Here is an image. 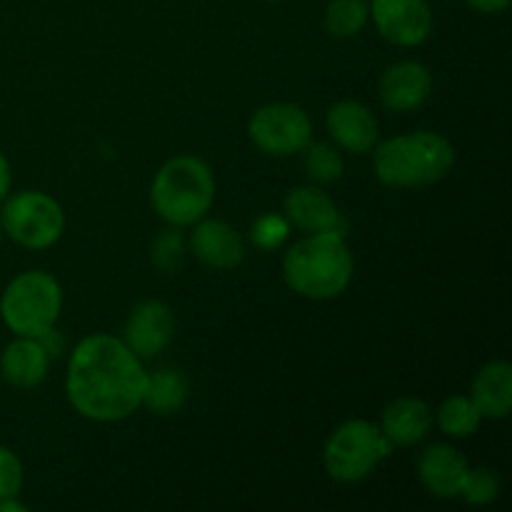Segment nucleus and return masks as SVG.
<instances>
[{
    "instance_id": "obj_1",
    "label": "nucleus",
    "mask_w": 512,
    "mask_h": 512,
    "mask_svg": "<svg viewBox=\"0 0 512 512\" xmlns=\"http://www.w3.org/2000/svg\"><path fill=\"white\" fill-rule=\"evenodd\" d=\"M148 373L143 360L113 335H90L68 360L65 393L83 418L118 423L143 405Z\"/></svg>"
},
{
    "instance_id": "obj_2",
    "label": "nucleus",
    "mask_w": 512,
    "mask_h": 512,
    "mask_svg": "<svg viewBox=\"0 0 512 512\" xmlns=\"http://www.w3.org/2000/svg\"><path fill=\"white\" fill-rule=\"evenodd\" d=\"M285 283L310 300L338 298L353 278V253L343 233H310L283 258Z\"/></svg>"
},
{
    "instance_id": "obj_3",
    "label": "nucleus",
    "mask_w": 512,
    "mask_h": 512,
    "mask_svg": "<svg viewBox=\"0 0 512 512\" xmlns=\"http://www.w3.org/2000/svg\"><path fill=\"white\" fill-rule=\"evenodd\" d=\"M375 175L388 188H425L453 170L455 148L430 130L398 135L375 148Z\"/></svg>"
},
{
    "instance_id": "obj_4",
    "label": "nucleus",
    "mask_w": 512,
    "mask_h": 512,
    "mask_svg": "<svg viewBox=\"0 0 512 512\" xmlns=\"http://www.w3.org/2000/svg\"><path fill=\"white\" fill-rule=\"evenodd\" d=\"M215 200V175L205 160L178 155L155 173L150 185L153 210L175 228L195 225L205 218Z\"/></svg>"
},
{
    "instance_id": "obj_5",
    "label": "nucleus",
    "mask_w": 512,
    "mask_h": 512,
    "mask_svg": "<svg viewBox=\"0 0 512 512\" xmlns=\"http://www.w3.org/2000/svg\"><path fill=\"white\" fill-rule=\"evenodd\" d=\"M60 308H63V290L58 280L43 270L15 275L5 285L0 298V318L10 333L20 338H40L55 328Z\"/></svg>"
},
{
    "instance_id": "obj_6",
    "label": "nucleus",
    "mask_w": 512,
    "mask_h": 512,
    "mask_svg": "<svg viewBox=\"0 0 512 512\" xmlns=\"http://www.w3.org/2000/svg\"><path fill=\"white\" fill-rule=\"evenodd\" d=\"M395 445L370 420H348L328 438L323 450L325 470L338 483H360L368 478Z\"/></svg>"
},
{
    "instance_id": "obj_7",
    "label": "nucleus",
    "mask_w": 512,
    "mask_h": 512,
    "mask_svg": "<svg viewBox=\"0 0 512 512\" xmlns=\"http://www.w3.org/2000/svg\"><path fill=\"white\" fill-rule=\"evenodd\" d=\"M3 235L28 250H45L63 235L65 215L58 200L40 190H23L3 200Z\"/></svg>"
},
{
    "instance_id": "obj_8",
    "label": "nucleus",
    "mask_w": 512,
    "mask_h": 512,
    "mask_svg": "<svg viewBox=\"0 0 512 512\" xmlns=\"http://www.w3.org/2000/svg\"><path fill=\"white\" fill-rule=\"evenodd\" d=\"M248 133L255 148L265 155L288 158L293 153H303L305 145L313 140V123L300 105L270 103L255 110Z\"/></svg>"
},
{
    "instance_id": "obj_9",
    "label": "nucleus",
    "mask_w": 512,
    "mask_h": 512,
    "mask_svg": "<svg viewBox=\"0 0 512 512\" xmlns=\"http://www.w3.org/2000/svg\"><path fill=\"white\" fill-rule=\"evenodd\" d=\"M370 15L388 43L415 48L433 33V10L425 0H373Z\"/></svg>"
},
{
    "instance_id": "obj_10",
    "label": "nucleus",
    "mask_w": 512,
    "mask_h": 512,
    "mask_svg": "<svg viewBox=\"0 0 512 512\" xmlns=\"http://www.w3.org/2000/svg\"><path fill=\"white\" fill-rule=\"evenodd\" d=\"M175 335V318L170 308L160 300H143L130 310L125 320L123 343L140 360L155 358L170 345Z\"/></svg>"
},
{
    "instance_id": "obj_11",
    "label": "nucleus",
    "mask_w": 512,
    "mask_h": 512,
    "mask_svg": "<svg viewBox=\"0 0 512 512\" xmlns=\"http://www.w3.org/2000/svg\"><path fill=\"white\" fill-rule=\"evenodd\" d=\"M433 93V75L418 60L390 65L380 78V100L393 113H413L423 108Z\"/></svg>"
},
{
    "instance_id": "obj_12",
    "label": "nucleus",
    "mask_w": 512,
    "mask_h": 512,
    "mask_svg": "<svg viewBox=\"0 0 512 512\" xmlns=\"http://www.w3.org/2000/svg\"><path fill=\"white\" fill-rule=\"evenodd\" d=\"M190 250L213 270H233L245 260L243 235L223 220L200 218L190 235Z\"/></svg>"
},
{
    "instance_id": "obj_13",
    "label": "nucleus",
    "mask_w": 512,
    "mask_h": 512,
    "mask_svg": "<svg viewBox=\"0 0 512 512\" xmlns=\"http://www.w3.org/2000/svg\"><path fill=\"white\" fill-rule=\"evenodd\" d=\"M285 218L303 233H343L345 220L330 195L315 185H300L285 195Z\"/></svg>"
},
{
    "instance_id": "obj_14",
    "label": "nucleus",
    "mask_w": 512,
    "mask_h": 512,
    "mask_svg": "<svg viewBox=\"0 0 512 512\" xmlns=\"http://www.w3.org/2000/svg\"><path fill=\"white\" fill-rule=\"evenodd\" d=\"M328 133L348 153H370L378 143V118L358 100H340L328 110Z\"/></svg>"
},
{
    "instance_id": "obj_15",
    "label": "nucleus",
    "mask_w": 512,
    "mask_h": 512,
    "mask_svg": "<svg viewBox=\"0 0 512 512\" xmlns=\"http://www.w3.org/2000/svg\"><path fill=\"white\" fill-rule=\"evenodd\" d=\"M465 473H468V460L460 450L453 445H430L418 460V475L420 483L425 485L428 493L435 498H460V488H463Z\"/></svg>"
},
{
    "instance_id": "obj_16",
    "label": "nucleus",
    "mask_w": 512,
    "mask_h": 512,
    "mask_svg": "<svg viewBox=\"0 0 512 512\" xmlns=\"http://www.w3.org/2000/svg\"><path fill=\"white\" fill-rule=\"evenodd\" d=\"M50 355L40 345L38 338H20L5 345L0 355V375L8 385L20 390H33L48 378Z\"/></svg>"
},
{
    "instance_id": "obj_17",
    "label": "nucleus",
    "mask_w": 512,
    "mask_h": 512,
    "mask_svg": "<svg viewBox=\"0 0 512 512\" xmlns=\"http://www.w3.org/2000/svg\"><path fill=\"white\" fill-rule=\"evenodd\" d=\"M433 428V413L428 403L420 398H398L383 410V430L385 438L398 448H410L420 443Z\"/></svg>"
},
{
    "instance_id": "obj_18",
    "label": "nucleus",
    "mask_w": 512,
    "mask_h": 512,
    "mask_svg": "<svg viewBox=\"0 0 512 512\" xmlns=\"http://www.w3.org/2000/svg\"><path fill=\"white\" fill-rule=\"evenodd\" d=\"M470 400L483 418H508L512 410V365L508 360H493L483 365V370L473 380Z\"/></svg>"
},
{
    "instance_id": "obj_19",
    "label": "nucleus",
    "mask_w": 512,
    "mask_h": 512,
    "mask_svg": "<svg viewBox=\"0 0 512 512\" xmlns=\"http://www.w3.org/2000/svg\"><path fill=\"white\" fill-rule=\"evenodd\" d=\"M188 400V383H185L183 373L173 368L155 370L145 380L143 405L155 415H173Z\"/></svg>"
},
{
    "instance_id": "obj_20",
    "label": "nucleus",
    "mask_w": 512,
    "mask_h": 512,
    "mask_svg": "<svg viewBox=\"0 0 512 512\" xmlns=\"http://www.w3.org/2000/svg\"><path fill=\"white\" fill-rule=\"evenodd\" d=\"M480 423H483V415L465 395H453V398L443 400V405L438 408V425L450 438H470L473 433H478Z\"/></svg>"
},
{
    "instance_id": "obj_21",
    "label": "nucleus",
    "mask_w": 512,
    "mask_h": 512,
    "mask_svg": "<svg viewBox=\"0 0 512 512\" xmlns=\"http://www.w3.org/2000/svg\"><path fill=\"white\" fill-rule=\"evenodd\" d=\"M370 5L365 0H333L325 8V28L333 38H355L368 25Z\"/></svg>"
},
{
    "instance_id": "obj_22",
    "label": "nucleus",
    "mask_w": 512,
    "mask_h": 512,
    "mask_svg": "<svg viewBox=\"0 0 512 512\" xmlns=\"http://www.w3.org/2000/svg\"><path fill=\"white\" fill-rule=\"evenodd\" d=\"M305 173L315 183H335L343 178V155L330 143H308L305 145Z\"/></svg>"
},
{
    "instance_id": "obj_23",
    "label": "nucleus",
    "mask_w": 512,
    "mask_h": 512,
    "mask_svg": "<svg viewBox=\"0 0 512 512\" xmlns=\"http://www.w3.org/2000/svg\"><path fill=\"white\" fill-rule=\"evenodd\" d=\"M150 260H153L155 268L165 275L178 273L180 265L185 260V238L178 228H168L153 240V248H150Z\"/></svg>"
},
{
    "instance_id": "obj_24",
    "label": "nucleus",
    "mask_w": 512,
    "mask_h": 512,
    "mask_svg": "<svg viewBox=\"0 0 512 512\" xmlns=\"http://www.w3.org/2000/svg\"><path fill=\"white\" fill-rule=\"evenodd\" d=\"M500 493L498 475L490 468H468L460 498L470 505H490Z\"/></svg>"
},
{
    "instance_id": "obj_25",
    "label": "nucleus",
    "mask_w": 512,
    "mask_h": 512,
    "mask_svg": "<svg viewBox=\"0 0 512 512\" xmlns=\"http://www.w3.org/2000/svg\"><path fill=\"white\" fill-rule=\"evenodd\" d=\"M290 223L283 215H260L253 225H250V240L255 248L260 250H275L288 240Z\"/></svg>"
},
{
    "instance_id": "obj_26",
    "label": "nucleus",
    "mask_w": 512,
    "mask_h": 512,
    "mask_svg": "<svg viewBox=\"0 0 512 512\" xmlns=\"http://www.w3.org/2000/svg\"><path fill=\"white\" fill-rule=\"evenodd\" d=\"M23 488V463L10 448L0 445V498H18Z\"/></svg>"
},
{
    "instance_id": "obj_27",
    "label": "nucleus",
    "mask_w": 512,
    "mask_h": 512,
    "mask_svg": "<svg viewBox=\"0 0 512 512\" xmlns=\"http://www.w3.org/2000/svg\"><path fill=\"white\" fill-rule=\"evenodd\" d=\"M10 185H13V173H10V163L5 155H0V205L10 195Z\"/></svg>"
},
{
    "instance_id": "obj_28",
    "label": "nucleus",
    "mask_w": 512,
    "mask_h": 512,
    "mask_svg": "<svg viewBox=\"0 0 512 512\" xmlns=\"http://www.w3.org/2000/svg\"><path fill=\"white\" fill-rule=\"evenodd\" d=\"M470 8L480 10V13H500L510 5V0H468Z\"/></svg>"
},
{
    "instance_id": "obj_29",
    "label": "nucleus",
    "mask_w": 512,
    "mask_h": 512,
    "mask_svg": "<svg viewBox=\"0 0 512 512\" xmlns=\"http://www.w3.org/2000/svg\"><path fill=\"white\" fill-rule=\"evenodd\" d=\"M23 503H18L15 498H0V512H25Z\"/></svg>"
},
{
    "instance_id": "obj_30",
    "label": "nucleus",
    "mask_w": 512,
    "mask_h": 512,
    "mask_svg": "<svg viewBox=\"0 0 512 512\" xmlns=\"http://www.w3.org/2000/svg\"><path fill=\"white\" fill-rule=\"evenodd\" d=\"M0 240H3V228H0Z\"/></svg>"
},
{
    "instance_id": "obj_31",
    "label": "nucleus",
    "mask_w": 512,
    "mask_h": 512,
    "mask_svg": "<svg viewBox=\"0 0 512 512\" xmlns=\"http://www.w3.org/2000/svg\"><path fill=\"white\" fill-rule=\"evenodd\" d=\"M270 3H278V0H270Z\"/></svg>"
}]
</instances>
